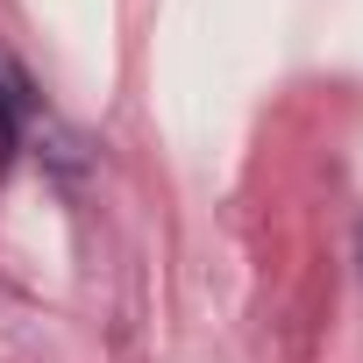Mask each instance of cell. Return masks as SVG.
I'll list each match as a JSON object with an SVG mask.
<instances>
[{
  "label": "cell",
  "instance_id": "obj_1",
  "mask_svg": "<svg viewBox=\"0 0 363 363\" xmlns=\"http://www.w3.org/2000/svg\"><path fill=\"white\" fill-rule=\"evenodd\" d=\"M22 114H29V86H22V72L8 57H0V150L22 143Z\"/></svg>",
  "mask_w": 363,
  "mask_h": 363
}]
</instances>
